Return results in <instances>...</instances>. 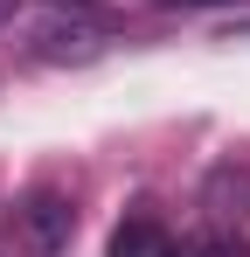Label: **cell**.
Here are the masks:
<instances>
[{
  "label": "cell",
  "mask_w": 250,
  "mask_h": 257,
  "mask_svg": "<svg viewBox=\"0 0 250 257\" xmlns=\"http://www.w3.org/2000/svg\"><path fill=\"white\" fill-rule=\"evenodd\" d=\"M181 257H243V243H236V236H222V229H208V236H195Z\"/></svg>",
  "instance_id": "cell-3"
},
{
  "label": "cell",
  "mask_w": 250,
  "mask_h": 257,
  "mask_svg": "<svg viewBox=\"0 0 250 257\" xmlns=\"http://www.w3.org/2000/svg\"><path fill=\"white\" fill-rule=\"evenodd\" d=\"M21 222H28V236H35L42 250H63V236L77 229V215H70V202H63L56 188H35L28 209H21Z\"/></svg>",
  "instance_id": "cell-1"
},
{
  "label": "cell",
  "mask_w": 250,
  "mask_h": 257,
  "mask_svg": "<svg viewBox=\"0 0 250 257\" xmlns=\"http://www.w3.org/2000/svg\"><path fill=\"white\" fill-rule=\"evenodd\" d=\"M104 257H174V236H167L160 215H125L111 229V250Z\"/></svg>",
  "instance_id": "cell-2"
}]
</instances>
